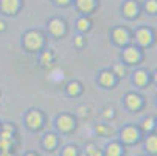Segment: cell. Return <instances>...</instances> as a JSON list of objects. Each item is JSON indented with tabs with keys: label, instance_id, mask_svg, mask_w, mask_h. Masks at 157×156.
<instances>
[{
	"label": "cell",
	"instance_id": "18",
	"mask_svg": "<svg viewBox=\"0 0 157 156\" xmlns=\"http://www.w3.org/2000/svg\"><path fill=\"white\" fill-rule=\"evenodd\" d=\"M100 83L103 86H112V84H114V74H110V72H101Z\"/></svg>",
	"mask_w": 157,
	"mask_h": 156
},
{
	"label": "cell",
	"instance_id": "16",
	"mask_svg": "<svg viewBox=\"0 0 157 156\" xmlns=\"http://www.w3.org/2000/svg\"><path fill=\"white\" fill-rule=\"evenodd\" d=\"M84 151H86V156H103V151H101L95 144H92V142H89V144L86 145Z\"/></svg>",
	"mask_w": 157,
	"mask_h": 156
},
{
	"label": "cell",
	"instance_id": "1",
	"mask_svg": "<svg viewBox=\"0 0 157 156\" xmlns=\"http://www.w3.org/2000/svg\"><path fill=\"white\" fill-rule=\"evenodd\" d=\"M24 44L28 50H39L44 44V39H42V34L37 33V31H28L25 36H24Z\"/></svg>",
	"mask_w": 157,
	"mask_h": 156
},
{
	"label": "cell",
	"instance_id": "35",
	"mask_svg": "<svg viewBox=\"0 0 157 156\" xmlns=\"http://www.w3.org/2000/svg\"><path fill=\"white\" fill-rule=\"evenodd\" d=\"M154 80H155V83H157V72L154 74Z\"/></svg>",
	"mask_w": 157,
	"mask_h": 156
},
{
	"label": "cell",
	"instance_id": "7",
	"mask_svg": "<svg viewBox=\"0 0 157 156\" xmlns=\"http://www.w3.org/2000/svg\"><path fill=\"white\" fill-rule=\"evenodd\" d=\"M0 10L5 14H14L19 10V0H0Z\"/></svg>",
	"mask_w": 157,
	"mask_h": 156
},
{
	"label": "cell",
	"instance_id": "12",
	"mask_svg": "<svg viewBox=\"0 0 157 156\" xmlns=\"http://www.w3.org/2000/svg\"><path fill=\"white\" fill-rule=\"evenodd\" d=\"M48 28H50V31L55 36H59V34L64 33V22L61 19H53L50 24H48Z\"/></svg>",
	"mask_w": 157,
	"mask_h": 156
},
{
	"label": "cell",
	"instance_id": "5",
	"mask_svg": "<svg viewBox=\"0 0 157 156\" xmlns=\"http://www.w3.org/2000/svg\"><path fill=\"white\" fill-rule=\"evenodd\" d=\"M56 125H58V128H59L62 133H69V131H72V130H73L75 122H73V119H72L70 116L62 114V116H59V117H58Z\"/></svg>",
	"mask_w": 157,
	"mask_h": 156
},
{
	"label": "cell",
	"instance_id": "23",
	"mask_svg": "<svg viewBox=\"0 0 157 156\" xmlns=\"http://www.w3.org/2000/svg\"><path fill=\"white\" fill-rule=\"evenodd\" d=\"M52 59H53L52 52H44V53H42V56H40V62H42L44 66H48V64L52 62Z\"/></svg>",
	"mask_w": 157,
	"mask_h": 156
},
{
	"label": "cell",
	"instance_id": "24",
	"mask_svg": "<svg viewBox=\"0 0 157 156\" xmlns=\"http://www.w3.org/2000/svg\"><path fill=\"white\" fill-rule=\"evenodd\" d=\"M146 10H148V13H155L157 11V0H148Z\"/></svg>",
	"mask_w": 157,
	"mask_h": 156
},
{
	"label": "cell",
	"instance_id": "20",
	"mask_svg": "<svg viewBox=\"0 0 157 156\" xmlns=\"http://www.w3.org/2000/svg\"><path fill=\"white\" fill-rule=\"evenodd\" d=\"M78 148L76 145H65L62 150H61V156H78Z\"/></svg>",
	"mask_w": 157,
	"mask_h": 156
},
{
	"label": "cell",
	"instance_id": "27",
	"mask_svg": "<svg viewBox=\"0 0 157 156\" xmlns=\"http://www.w3.org/2000/svg\"><path fill=\"white\" fill-rule=\"evenodd\" d=\"M97 133L100 136H106L107 133H109V128L106 125H97Z\"/></svg>",
	"mask_w": 157,
	"mask_h": 156
},
{
	"label": "cell",
	"instance_id": "22",
	"mask_svg": "<svg viewBox=\"0 0 157 156\" xmlns=\"http://www.w3.org/2000/svg\"><path fill=\"white\" fill-rule=\"evenodd\" d=\"M81 91V89H79V84L78 83H69V84H67V92H69L70 95H76L78 92Z\"/></svg>",
	"mask_w": 157,
	"mask_h": 156
},
{
	"label": "cell",
	"instance_id": "11",
	"mask_svg": "<svg viewBox=\"0 0 157 156\" xmlns=\"http://www.w3.org/2000/svg\"><path fill=\"white\" fill-rule=\"evenodd\" d=\"M123 58H124L126 62L134 64V62L139 61V52L136 50V47H128V49L123 52Z\"/></svg>",
	"mask_w": 157,
	"mask_h": 156
},
{
	"label": "cell",
	"instance_id": "2",
	"mask_svg": "<svg viewBox=\"0 0 157 156\" xmlns=\"http://www.w3.org/2000/svg\"><path fill=\"white\" fill-rule=\"evenodd\" d=\"M139 136H140V134H139V130H137L136 126H132V125L124 126V128L121 130V133H120L121 142H123V144H128V145L136 144L137 139H139Z\"/></svg>",
	"mask_w": 157,
	"mask_h": 156
},
{
	"label": "cell",
	"instance_id": "31",
	"mask_svg": "<svg viewBox=\"0 0 157 156\" xmlns=\"http://www.w3.org/2000/svg\"><path fill=\"white\" fill-rule=\"evenodd\" d=\"M0 156H14V151H0Z\"/></svg>",
	"mask_w": 157,
	"mask_h": 156
},
{
	"label": "cell",
	"instance_id": "33",
	"mask_svg": "<svg viewBox=\"0 0 157 156\" xmlns=\"http://www.w3.org/2000/svg\"><path fill=\"white\" fill-rule=\"evenodd\" d=\"M3 30H5V22L0 20V31H3Z\"/></svg>",
	"mask_w": 157,
	"mask_h": 156
},
{
	"label": "cell",
	"instance_id": "28",
	"mask_svg": "<svg viewBox=\"0 0 157 156\" xmlns=\"http://www.w3.org/2000/svg\"><path fill=\"white\" fill-rule=\"evenodd\" d=\"M50 80H53V81H59V80H62V72L55 70V72L50 75Z\"/></svg>",
	"mask_w": 157,
	"mask_h": 156
},
{
	"label": "cell",
	"instance_id": "25",
	"mask_svg": "<svg viewBox=\"0 0 157 156\" xmlns=\"http://www.w3.org/2000/svg\"><path fill=\"white\" fill-rule=\"evenodd\" d=\"M89 25H90V22H89L87 19H84V17L78 20V28H79L81 31H84V30H87V28H89Z\"/></svg>",
	"mask_w": 157,
	"mask_h": 156
},
{
	"label": "cell",
	"instance_id": "21",
	"mask_svg": "<svg viewBox=\"0 0 157 156\" xmlns=\"http://www.w3.org/2000/svg\"><path fill=\"white\" fill-rule=\"evenodd\" d=\"M154 125H155L154 119H152V117H148V119H145V120L142 122V130H143V131H152V130H154Z\"/></svg>",
	"mask_w": 157,
	"mask_h": 156
},
{
	"label": "cell",
	"instance_id": "15",
	"mask_svg": "<svg viewBox=\"0 0 157 156\" xmlns=\"http://www.w3.org/2000/svg\"><path fill=\"white\" fill-rule=\"evenodd\" d=\"M76 5H78V8H79L82 13H89V11L94 8L95 0H76Z\"/></svg>",
	"mask_w": 157,
	"mask_h": 156
},
{
	"label": "cell",
	"instance_id": "9",
	"mask_svg": "<svg viewBox=\"0 0 157 156\" xmlns=\"http://www.w3.org/2000/svg\"><path fill=\"white\" fill-rule=\"evenodd\" d=\"M136 38H137V42L140 44V46H148V44L151 42V39H152L151 31H149L148 28H140V30L137 31Z\"/></svg>",
	"mask_w": 157,
	"mask_h": 156
},
{
	"label": "cell",
	"instance_id": "34",
	"mask_svg": "<svg viewBox=\"0 0 157 156\" xmlns=\"http://www.w3.org/2000/svg\"><path fill=\"white\" fill-rule=\"evenodd\" d=\"M56 2H58L59 5H65V3H69V0H56Z\"/></svg>",
	"mask_w": 157,
	"mask_h": 156
},
{
	"label": "cell",
	"instance_id": "8",
	"mask_svg": "<svg viewBox=\"0 0 157 156\" xmlns=\"http://www.w3.org/2000/svg\"><path fill=\"white\" fill-rule=\"evenodd\" d=\"M42 147L45 148L47 151L55 150L58 147V138L53 134V133H48V134H45V136H44V139H42Z\"/></svg>",
	"mask_w": 157,
	"mask_h": 156
},
{
	"label": "cell",
	"instance_id": "17",
	"mask_svg": "<svg viewBox=\"0 0 157 156\" xmlns=\"http://www.w3.org/2000/svg\"><path fill=\"white\" fill-rule=\"evenodd\" d=\"M114 39L117 44H124L128 42V33L123 28H115L114 30Z\"/></svg>",
	"mask_w": 157,
	"mask_h": 156
},
{
	"label": "cell",
	"instance_id": "4",
	"mask_svg": "<svg viewBox=\"0 0 157 156\" xmlns=\"http://www.w3.org/2000/svg\"><path fill=\"white\" fill-rule=\"evenodd\" d=\"M25 120H27V125H28L30 130H39L42 126V122H44L42 114L39 111H30L25 117Z\"/></svg>",
	"mask_w": 157,
	"mask_h": 156
},
{
	"label": "cell",
	"instance_id": "3",
	"mask_svg": "<svg viewBox=\"0 0 157 156\" xmlns=\"http://www.w3.org/2000/svg\"><path fill=\"white\" fill-rule=\"evenodd\" d=\"M14 145H16L14 134L0 131V151H14Z\"/></svg>",
	"mask_w": 157,
	"mask_h": 156
},
{
	"label": "cell",
	"instance_id": "6",
	"mask_svg": "<svg viewBox=\"0 0 157 156\" xmlns=\"http://www.w3.org/2000/svg\"><path fill=\"white\" fill-rule=\"evenodd\" d=\"M103 156H123V145L115 141L109 142L103 150Z\"/></svg>",
	"mask_w": 157,
	"mask_h": 156
},
{
	"label": "cell",
	"instance_id": "10",
	"mask_svg": "<svg viewBox=\"0 0 157 156\" xmlns=\"http://www.w3.org/2000/svg\"><path fill=\"white\" fill-rule=\"evenodd\" d=\"M145 150L149 154H157V134H149L145 141Z\"/></svg>",
	"mask_w": 157,
	"mask_h": 156
},
{
	"label": "cell",
	"instance_id": "13",
	"mask_svg": "<svg viewBox=\"0 0 157 156\" xmlns=\"http://www.w3.org/2000/svg\"><path fill=\"white\" fill-rule=\"evenodd\" d=\"M126 105L129 109H137L142 105V98L137 94H128L126 95Z\"/></svg>",
	"mask_w": 157,
	"mask_h": 156
},
{
	"label": "cell",
	"instance_id": "29",
	"mask_svg": "<svg viewBox=\"0 0 157 156\" xmlns=\"http://www.w3.org/2000/svg\"><path fill=\"white\" fill-rule=\"evenodd\" d=\"M104 117H114V109H112V108H106L104 109Z\"/></svg>",
	"mask_w": 157,
	"mask_h": 156
},
{
	"label": "cell",
	"instance_id": "14",
	"mask_svg": "<svg viewBox=\"0 0 157 156\" xmlns=\"http://www.w3.org/2000/svg\"><path fill=\"white\" fill-rule=\"evenodd\" d=\"M123 11H124V14L128 17H134V16L137 14V5H136V2H132V0L126 2L124 6H123Z\"/></svg>",
	"mask_w": 157,
	"mask_h": 156
},
{
	"label": "cell",
	"instance_id": "19",
	"mask_svg": "<svg viewBox=\"0 0 157 156\" xmlns=\"http://www.w3.org/2000/svg\"><path fill=\"white\" fill-rule=\"evenodd\" d=\"M146 80H148V74H146L145 70H137L136 74H134V83L139 84V86L145 84Z\"/></svg>",
	"mask_w": 157,
	"mask_h": 156
},
{
	"label": "cell",
	"instance_id": "26",
	"mask_svg": "<svg viewBox=\"0 0 157 156\" xmlns=\"http://www.w3.org/2000/svg\"><path fill=\"white\" fill-rule=\"evenodd\" d=\"M124 67H123V64H115V67H114V74L117 75V77H123L124 75Z\"/></svg>",
	"mask_w": 157,
	"mask_h": 156
},
{
	"label": "cell",
	"instance_id": "32",
	"mask_svg": "<svg viewBox=\"0 0 157 156\" xmlns=\"http://www.w3.org/2000/svg\"><path fill=\"white\" fill-rule=\"evenodd\" d=\"M24 156H39V154H37L36 151H27V153H25Z\"/></svg>",
	"mask_w": 157,
	"mask_h": 156
},
{
	"label": "cell",
	"instance_id": "30",
	"mask_svg": "<svg viewBox=\"0 0 157 156\" xmlns=\"http://www.w3.org/2000/svg\"><path fill=\"white\" fill-rule=\"evenodd\" d=\"M75 44L78 47H81L82 44H84V39H82V36H76V39H75Z\"/></svg>",
	"mask_w": 157,
	"mask_h": 156
}]
</instances>
